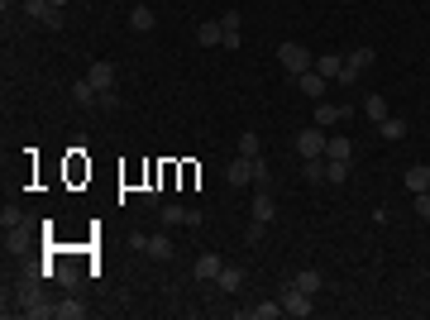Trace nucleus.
I'll return each mask as SVG.
<instances>
[{
	"instance_id": "33",
	"label": "nucleus",
	"mask_w": 430,
	"mask_h": 320,
	"mask_svg": "<svg viewBox=\"0 0 430 320\" xmlns=\"http://www.w3.org/2000/svg\"><path fill=\"white\" fill-rule=\"evenodd\" d=\"M48 5H58V10H63V5H67V0H48Z\"/></svg>"
},
{
	"instance_id": "17",
	"label": "nucleus",
	"mask_w": 430,
	"mask_h": 320,
	"mask_svg": "<svg viewBox=\"0 0 430 320\" xmlns=\"http://www.w3.org/2000/svg\"><path fill=\"white\" fill-rule=\"evenodd\" d=\"M364 115L373 120V125H382V120H387V100H382L378 91H368V96H364Z\"/></svg>"
},
{
	"instance_id": "32",
	"label": "nucleus",
	"mask_w": 430,
	"mask_h": 320,
	"mask_svg": "<svg viewBox=\"0 0 430 320\" xmlns=\"http://www.w3.org/2000/svg\"><path fill=\"white\" fill-rule=\"evenodd\" d=\"M96 105H101V110H115V105H120V96H115V91H101V100H96Z\"/></svg>"
},
{
	"instance_id": "23",
	"label": "nucleus",
	"mask_w": 430,
	"mask_h": 320,
	"mask_svg": "<svg viewBox=\"0 0 430 320\" xmlns=\"http://www.w3.org/2000/svg\"><path fill=\"white\" fill-rule=\"evenodd\" d=\"M53 316H58V320H81V316H86V306L67 296V301H58V306H53Z\"/></svg>"
},
{
	"instance_id": "5",
	"label": "nucleus",
	"mask_w": 430,
	"mask_h": 320,
	"mask_svg": "<svg viewBox=\"0 0 430 320\" xmlns=\"http://www.w3.org/2000/svg\"><path fill=\"white\" fill-rule=\"evenodd\" d=\"M225 182L239 187V192H244V187H254V158H235L230 167H225Z\"/></svg>"
},
{
	"instance_id": "21",
	"label": "nucleus",
	"mask_w": 430,
	"mask_h": 320,
	"mask_svg": "<svg viewBox=\"0 0 430 320\" xmlns=\"http://www.w3.org/2000/svg\"><path fill=\"white\" fill-rule=\"evenodd\" d=\"M215 287H220V291H239V287H244V268H220Z\"/></svg>"
},
{
	"instance_id": "12",
	"label": "nucleus",
	"mask_w": 430,
	"mask_h": 320,
	"mask_svg": "<svg viewBox=\"0 0 430 320\" xmlns=\"http://www.w3.org/2000/svg\"><path fill=\"white\" fill-rule=\"evenodd\" d=\"M143 254H148V258H158V263H168V258H173V239H168V234H148Z\"/></svg>"
},
{
	"instance_id": "15",
	"label": "nucleus",
	"mask_w": 430,
	"mask_h": 320,
	"mask_svg": "<svg viewBox=\"0 0 430 320\" xmlns=\"http://www.w3.org/2000/svg\"><path fill=\"white\" fill-rule=\"evenodd\" d=\"M272 215H277V201H272V192H254V220L268 224Z\"/></svg>"
},
{
	"instance_id": "27",
	"label": "nucleus",
	"mask_w": 430,
	"mask_h": 320,
	"mask_svg": "<svg viewBox=\"0 0 430 320\" xmlns=\"http://www.w3.org/2000/svg\"><path fill=\"white\" fill-rule=\"evenodd\" d=\"M268 187H272L268 162H263V158H254V192H268Z\"/></svg>"
},
{
	"instance_id": "6",
	"label": "nucleus",
	"mask_w": 430,
	"mask_h": 320,
	"mask_svg": "<svg viewBox=\"0 0 430 320\" xmlns=\"http://www.w3.org/2000/svg\"><path fill=\"white\" fill-rule=\"evenodd\" d=\"M86 81H91L96 91H115V67L111 63H91L86 67Z\"/></svg>"
},
{
	"instance_id": "9",
	"label": "nucleus",
	"mask_w": 430,
	"mask_h": 320,
	"mask_svg": "<svg viewBox=\"0 0 430 320\" xmlns=\"http://www.w3.org/2000/svg\"><path fill=\"white\" fill-rule=\"evenodd\" d=\"M196 38H201V48H215V43H225L220 19H201V24H196Z\"/></svg>"
},
{
	"instance_id": "11",
	"label": "nucleus",
	"mask_w": 430,
	"mask_h": 320,
	"mask_svg": "<svg viewBox=\"0 0 430 320\" xmlns=\"http://www.w3.org/2000/svg\"><path fill=\"white\" fill-rule=\"evenodd\" d=\"M316 72L325 81H339V72H344V53H325V58H316Z\"/></svg>"
},
{
	"instance_id": "7",
	"label": "nucleus",
	"mask_w": 430,
	"mask_h": 320,
	"mask_svg": "<svg viewBox=\"0 0 430 320\" xmlns=\"http://www.w3.org/2000/svg\"><path fill=\"white\" fill-rule=\"evenodd\" d=\"M220 268H225L220 254H201V258H196V282H215V277H220Z\"/></svg>"
},
{
	"instance_id": "1",
	"label": "nucleus",
	"mask_w": 430,
	"mask_h": 320,
	"mask_svg": "<svg viewBox=\"0 0 430 320\" xmlns=\"http://www.w3.org/2000/svg\"><path fill=\"white\" fill-rule=\"evenodd\" d=\"M277 63H282V72H292V77H302V72H311V67H316V58L306 53V43H297V38H287V43H277Z\"/></svg>"
},
{
	"instance_id": "26",
	"label": "nucleus",
	"mask_w": 430,
	"mask_h": 320,
	"mask_svg": "<svg viewBox=\"0 0 430 320\" xmlns=\"http://www.w3.org/2000/svg\"><path fill=\"white\" fill-rule=\"evenodd\" d=\"M325 158H344V162H349L354 158V144H349V139H330V144H325Z\"/></svg>"
},
{
	"instance_id": "10",
	"label": "nucleus",
	"mask_w": 430,
	"mask_h": 320,
	"mask_svg": "<svg viewBox=\"0 0 430 320\" xmlns=\"http://www.w3.org/2000/svg\"><path fill=\"white\" fill-rule=\"evenodd\" d=\"M401 182H406V192H430V167H426V162H411Z\"/></svg>"
},
{
	"instance_id": "14",
	"label": "nucleus",
	"mask_w": 430,
	"mask_h": 320,
	"mask_svg": "<svg viewBox=\"0 0 430 320\" xmlns=\"http://www.w3.org/2000/svg\"><path fill=\"white\" fill-rule=\"evenodd\" d=\"M153 24H158V19H153L148 5H134V10H129V29H134V33H148Z\"/></svg>"
},
{
	"instance_id": "19",
	"label": "nucleus",
	"mask_w": 430,
	"mask_h": 320,
	"mask_svg": "<svg viewBox=\"0 0 430 320\" xmlns=\"http://www.w3.org/2000/svg\"><path fill=\"white\" fill-rule=\"evenodd\" d=\"M325 182H330V187L349 182V162H344V158H325Z\"/></svg>"
},
{
	"instance_id": "20",
	"label": "nucleus",
	"mask_w": 430,
	"mask_h": 320,
	"mask_svg": "<svg viewBox=\"0 0 430 320\" xmlns=\"http://www.w3.org/2000/svg\"><path fill=\"white\" fill-rule=\"evenodd\" d=\"M72 100H77V105H86V110H91V105H96V100H101V91H96V86H91V81H86V77H81V81H77V86H72Z\"/></svg>"
},
{
	"instance_id": "16",
	"label": "nucleus",
	"mask_w": 430,
	"mask_h": 320,
	"mask_svg": "<svg viewBox=\"0 0 430 320\" xmlns=\"http://www.w3.org/2000/svg\"><path fill=\"white\" fill-rule=\"evenodd\" d=\"M292 287H302V291H311V296H316V291L325 287V277H320L316 268H302V272H297V277H292Z\"/></svg>"
},
{
	"instance_id": "28",
	"label": "nucleus",
	"mask_w": 430,
	"mask_h": 320,
	"mask_svg": "<svg viewBox=\"0 0 430 320\" xmlns=\"http://www.w3.org/2000/svg\"><path fill=\"white\" fill-rule=\"evenodd\" d=\"M191 210L187 206H163V224H187Z\"/></svg>"
},
{
	"instance_id": "3",
	"label": "nucleus",
	"mask_w": 430,
	"mask_h": 320,
	"mask_svg": "<svg viewBox=\"0 0 430 320\" xmlns=\"http://www.w3.org/2000/svg\"><path fill=\"white\" fill-rule=\"evenodd\" d=\"M277 301H282L287 316H311V311H316V296H311V291H302V287H292V282L277 291Z\"/></svg>"
},
{
	"instance_id": "2",
	"label": "nucleus",
	"mask_w": 430,
	"mask_h": 320,
	"mask_svg": "<svg viewBox=\"0 0 430 320\" xmlns=\"http://www.w3.org/2000/svg\"><path fill=\"white\" fill-rule=\"evenodd\" d=\"M368 67H373V48H368V43L349 48V53H344V72H339V86H354V81L364 77Z\"/></svg>"
},
{
	"instance_id": "4",
	"label": "nucleus",
	"mask_w": 430,
	"mask_h": 320,
	"mask_svg": "<svg viewBox=\"0 0 430 320\" xmlns=\"http://www.w3.org/2000/svg\"><path fill=\"white\" fill-rule=\"evenodd\" d=\"M325 144H330V139H325L320 125H306L302 134H297V153H302V158H325Z\"/></svg>"
},
{
	"instance_id": "18",
	"label": "nucleus",
	"mask_w": 430,
	"mask_h": 320,
	"mask_svg": "<svg viewBox=\"0 0 430 320\" xmlns=\"http://www.w3.org/2000/svg\"><path fill=\"white\" fill-rule=\"evenodd\" d=\"M378 134L387 139V144H397V139H406V120H397V115H387V120L378 125Z\"/></svg>"
},
{
	"instance_id": "25",
	"label": "nucleus",
	"mask_w": 430,
	"mask_h": 320,
	"mask_svg": "<svg viewBox=\"0 0 430 320\" xmlns=\"http://www.w3.org/2000/svg\"><path fill=\"white\" fill-rule=\"evenodd\" d=\"M249 316L254 320H277L282 316V301H258V306H249Z\"/></svg>"
},
{
	"instance_id": "13",
	"label": "nucleus",
	"mask_w": 430,
	"mask_h": 320,
	"mask_svg": "<svg viewBox=\"0 0 430 320\" xmlns=\"http://www.w3.org/2000/svg\"><path fill=\"white\" fill-rule=\"evenodd\" d=\"M297 86H302V91H306L311 100H320V96H325V77H320L316 67H311V72H302V77H297Z\"/></svg>"
},
{
	"instance_id": "22",
	"label": "nucleus",
	"mask_w": 430,
	"mask_h": 320,
	"mask_svg": "<svg viewBox=\"0 0 430 320\" xmlns=\"http://www.w3.org/2000/svg\"><path fill=\"white\" fill-rule=\"evenodd\" d=\"M239 158H263V144H258V134H239Z\"/></svg>"
},
{
	"instance_id": "30",
	"label": "nucleus",
	"mask_w": 430,
	"mask_h": 320,
	"mask_svg": "<svg viewBox=\"0 0 430 320\" xmlns=\"http://www.w3.org/2000/svg\"><path fill=\"white\" fill-rule=\"evenodd\" d=\"M220 29L225 33H239V10H225V15H220Z\"/></svg>"
},
{
	"instance_id": "29",
	"label": "nucleus",
	"mask_w": 430,
	"mask_h": 320,
	"mask_svg": "<svg viewBox=\"0 0 430 320\" xmlns=\"http://www.w3.org/2000/svg\"><path fill=\"white\" fill-rule=\"evenodd\" d=\"M24 15L43 24V15H48V0H24Z\"/></svg>"
},
{
	"instance_id": "8",
	"label": "nucleus",
	"mask_w": 430,
	"mask_h": 320,
	"mask_svg": "<svg viewBox=\"0 0 430 320\" xmlns=\"http://www.w3.org/2000/svg\"><path fill=\"white\" fill-rule=\"evenodd\" d=\"M344 115H354V110H344V105H325V100H316V125L320 129H334Z\"/></svg>"
},
{
	"instance_id": "24",
	"label": "nucleus",
	"mask_w": 430,
	"mask_h": 320,
	"mask_svg": "<svg viewBox=\"0 0 430 320\" xmlns=\"http://www.w3.org/2000/svg\"><path fill=\"white\" fill-rule=\"evenodd\" d=\"M302 172H306V182H311V187H320V182H325V158H306Z\"/></svg>"
},
{
	"instance_id": "31",
	"label": "nucleus",
	"mask_w": 430,
	"mask_h": 320,
	"mask_svg": "<svg viewBox=\"0 0 430 320\" xmlns=\"http://www.w3.org/2000/svg\"><path fill=\"white\" fill-rule=\"evenodd\" d=\"M416 215H421V220H430V192H416Z\"/></svg>"
}]
</instances>
